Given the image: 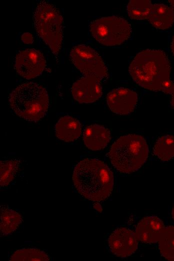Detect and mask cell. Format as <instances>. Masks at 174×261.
Returning a JSON list of instances; mask_svg holds the SVG:
<instances>
[{
    "mask_svg": "<svg viewBox=\"0 0 174 261\" xmlns=\"http://www.w3.org/2000/svg\"><path fill=\"white\" fill-rule=\"evenodd\" d=\"M148 155L146 140L136 134L120 137L112 145L108 153L113 166L124 174L138 171L146 162Z\"/></svg>",
    "mask_w": 174,
    "mask_h": 261,
    "instance_id": "obj_4",
    "label": "cell"
},
{
    "mask_svg": "<svg viewBox=\"0 0 174 261\" xmlns=\"http://www.w3.org/2000/svg\"><path fill=\"white\" fill-rule=\"evenodd\" d=\"M22 222V216L6 206H0V235H8L15 231Z\"/></svg>",
    "mask_w": 174,
    "mask_h": 261,
    "instance_id": "obj_16",
    "label": "cell"
},
{
    "mask_svg": "<svg viewBox=\"0 0 174 261\" xmlns=\"http://www.w3.org/2000/svg\"><path fill=\"white\" fill-rule=\"evenodd\" d=\"M22 40L24 44H32L34 42L33 36L30 33H24L22 36Z\"/></svg>",
    "mask_w": 174,
    "mask_h": 261,
    "instance_id": "obj_22",
    "label": "cell"
},
{
    "mask_svg": "<svg viewBox=\"0 0 174 261\" xmlns=\"http://www.w3.org/2000/svg\"><path fill=\"white\" fill-rule=\"evenodd\" d=\"M110 139V130L107 128L96 124L86 127L83 133L84 145L88 149L92 151L104 149Z\"/></svg>",
    "mask_w": 174,
    "mask_h": 261,
    "instance_id": "obj_13",
    "label": "cell"
},
{
    "mask_svg": "<svg viewBox=\"0 0 174 261\" xmlns=\"http://www.w3.org/2000/svg\"><path fill=\"white\" fill-rule=\"evenodd\" d=\"M46 66L42 53L34 49H27L19 51L14 59V69L16 73L26 79L40 75Z\"/></svg>",
    "mask_w": 174,
    "mask_h": 261,
    "instance_id": "obj_8",
    "label": "cell"
},
{
    "mask_svg": "<svg viewBox=\"0 0 174 261\" xmlns=\"http://www.w3.org/2000/svg\"><path fill=\"white\" fill-rule=\"evenodd\" d=\"M9 104L18 116L29 121H37L46 113L49 96L42 85L26 82L18 85L9 95Z\"/></svg>",
    "mask_w": 174,
    "mask_h": 261,
    "instance_id": "obj_3",
    "label": "cell"
},
{
    "mask_svg": "<svg viewBox=\"0 0 174 261\" xmlns=\"http://www.w3.org/2000/svg\"><path fill=\"white\" fill-rule=\"evenodd\" d=\"M154 153L162 161H168L174 157V136L166 135L159 137L154 147Z\"/></svg>",
    "mask_w": 174,
    "mask_h": 261,
    "instance_id": "obj_17",
    "label": "cell"
},
{
    "mask_svg": "<svg viewBox=\"0 0 174 261\" xmlns=\"http://www.w3.org/2000/svg\"><path fill=\"white\" fill-rule=\"evenodd\" d=\"M168 3L170 4V5L172 6V8L174 10V0H169L168 1Z\"/></svg>",
    "mask_w": 174,
    "mask_h": 261,
    "instance_id": "obj_26",
    "label": "cell"
},
{
    "mask_svg": "<svg viewBox=\"0 0 174 261\" xmlns=\"http://www.w3.org/2000/svg\"><path fill=\"white\" fill-rule=\"evenodd\" d=\"M38 35L54 54L58 53L63 40V18L56 6L47 1L39 2L32 14Z\"/></svg>",
    "mask_w": 174,
    "mask_h": 261,
    "instance_id": "obj_5",
    "label": "cell"
},
{
    "mask_svg": "<svg viewBox=\"0 0 174 261\" xmlns=\"http://www.w3.org/2000/svg\"><path fill=\"white\" fill-rule=\"evenodd\" d=\"M54 129L56 137L66 142L76 140L82 133L79 120L70 116L61 117L56 123Z\"/></svg>",
    "mask_w": 174,
    "mask_h": 261,
    "instance_id": "obj_14",
    "label": "cell"
},
{
    "mask_svg": "<svg viewBox=\"0 0 174 261\" xmlns=\"http://www.w3.org/2000/svg\"><path fill=\"white\" fill-rule=\"evenodd\" d=\"M102 93L100 81L94 77L84 76L77 80L72 87V94L80 103H92L98 100Z\"/></svg>",
    "mask_w": 174,
    "mask_h": 261,
    "instance_id": "obj_11",
    "label": "cell"
},
{
    "mask_svg": "<svg viewBox=\"0 0 174 261\" xmlns=\"http://www.w3.org/2000/svg\"><path fill=\"white\" fill-rule=\"evenodd\" d=\"M90 31L96 41L106 46L122 44L130 38L132 33L130 24L124 18L115 16L92 21Z\"/></svg>",
    "mask_w": 174,
    "mask_h": 261,
    "instance_id": "obj_6",
    "label": "cell"
},
{
    "mask_svg": "<svg viewBox=\"0 0 174 261\" xmlns=\"http://www.w3.org/2000/svg\"><path fill=\"white\" fill-rule=\"evenodd\" d=\"M107 104L110 109L120 115L132 112L138 102V95L132 90L124 87L112 90L107 95Z\"/></svg>",
    "mask_w": 174,
    "mask_h": 261,
    "instance_id": "obj_10",
    "label": "cell"
},
{
    "mask_svg": "<svg viewBox=\"0 0 174 261\" xmlns=\"http://www.w3.org/2000/svg\"><path fill=\"white\" fill-rule=\"evenodd\" d=\"M170 94H172V105L174 107V85L172 87Z\"/></svg>",
    "mask_w": 174,
    "mask_h": 261,
    "instance_id": "obj_24",
    "label": "cell"
},
{
    "mask_svg": "<svg viewBox=\"0 0 174 261\" xmlns=\"http://www.w3.org/2000/svg\"><path fill=\"white\" fill-rule=\"evenodd\" d=\"M152 5L148 0H130L126 10L129 17L134 20L148 19Z\"/></svg>",
    "mask_w": 174,
    "mask_h": 261,
    "instance_id": "obj_19",
    "label": "cell"
},
{
    "mask_svg": "<svg viewBox=\"0 0 174 261\" xmlns=\"http://www.w3.org/2000/svg\"><path fill=\"white\" fill-rule=\"evenodd\" d=\"M94 208L98 212H102V206L99 203H94Z\"/></svg>",
    "mask_w": 174,
    "mask_h": 261,
    "instance_id": "obj_23",
    "label": "cell"
},
{
    "mask_svg": "<svg viewBox=\"0 0 174 261\" xmlns=\"http://www.w3.org/2000/svg\"><path fill=\"white\" fill-rule=\"evenodd\" d=\"M138 240L135 232L126 228L116 229L110 235L108 244L110 251L116 256L126 257L136 250Z\"/></svg>",
    "mask_w": 174,
    "mask_h": 261,
    "instance_id": "obj_9",
    "label": "cell"
},
{
    "mask_svg": "<svg viewBox=\"0 0 174 261\" xmlns=\"http://www.w3.org/2000/svg\"><path fill=\"white\" fill-rule=\"evenodd\" d=\"M172 217L174 220V207H172Z\"/></svg>",
    "mask_w": 174,
    "mask_h": 261,
    "instance_id": "obj_27",
    "label": "cell"
},
{
    "mask_svg": "<svg viewBox=\"0 0 174 261\" xmlns=\"http://www.w3.org/2000/svg\"><path fill=\"white\" fill-rule=\"evenodd\" d=\"M77 191L85 198L95 202L107 198L114 187L113 173L102 161L86 158L76 166L72 175Z\"/></svg>",
    "mask_w": 174,
    "mask_h": 261,
    "instance_id": "obj_2",
    "label": "cell"
},
{
    "mask_svg": "<svg viewBox=\"0 0 174 261\" xmlns=\"http://www.w3.org/2000/svg\"><path fill=\"white\" fill-rule=\"evenodd\" d=\"M148 20L156 29H168L174 23V10L164 4H154Z\"/></svg>",
    "mask_w": 174,
    "mask_h": 261,
    "instance_id": "obj_15",
    "label": "cell"
},
{
    "mask_svg": "<svg viewBox=\"0 0 174 261\" xmlns=\"http://www.w3.org/2000/svg\"><path fill=\"white\" fill-rule=\"evenodd\" d=\"M50 256L44 251L38 248H27L18 249L12 254L10 261H48Z\"/></svg>",
    "mask_w": 174,
    "mask_h": 261,
    "instance_id": "obj_21",
    "label": "cell"
},
{
    "mask_svg": "<svg viewBox=\"0 0 174 261\" xmlns=\"http://www.w3.org/2000/svg\"><path fill=\"white\" fill-rule=\"evenodd\" d=\"M134 81L144 88L170 94L174 84L170 80V65L162 50L146 49L136 54L129 66Z\"/></svg>",
    "mask_w": 174,
    "mask_h": 261,
    "instance_id": "obj_1",
    "label": "cell"
},
{
    "mask_svg": "<svg viewBox=\"0 0 174 261\" xmlns=\"http://www.w3.org/2000/svg\"><path fill=\"white\" fill-rule=\"evenodd\" d=\"M163 221L155 215L148 216L141 219L138 223L135 234L138 239L146 243L158 242L165 228Z\"/></svg>",
    "mask_w": 174,
    "mask_h": 261,
    "instance_id": "obj_12",
    "label": "cell"
},
{
    "mask_svg": "<svg viewBox=\"0 0 174 261\" xmlns=\"http://www.w3.org/2000/svg\"><path fill=\"white\" fill-rule=\"evenodd\" d=\"M170 47H171L172 52L174 56V36L172 37Z\"/></svg>",
    "mask_w": 174,
    "mask_h": 261,
    "instance_id": "obj_25",
    "label": "cell"
},
{
    "mask_svg": "<svg viewBox=\"0 0 174 261\" xmlns=\"http://www.w3.org/2000/svg\"><path fill=\"white\" fill-rule=\"evenodd\" d=\"M158 242L162 255L168 260L174 261V226L165 227Z\"/></svg>",
    "mask_w": 174,
    "mask_h": 261,
    "instance_id": "obj_18",
    "label": "cell"
},
{
    "mask_svg": "<svg viewBox=\"0 0 174 261\" xmlns=\"http://www.w3.org/2000/svg\"><path fill=\"white\" fill-rule=\"evenodd\" d=\"M20 166V161L18 159H12L0 161V187L8 185L14 179Z\"/></svg>",
    "mask_w": 174,
    "mask_h": 261,
    "instance_id": "obj_20",
    "label": "cell"
},
{
    "mask_svg": "<svg viewBox=\"0 0 174 261\" xmlns=\"http://www.w3.org/2000/svg\"><path fill=\"white\" fill-rule=\"evenodd\" d=\"M70 59L74 66L84 76L94 77L100 81L108 75L107 67L99 54L86 45L74 47L70 52Z\"/></svg>",
    "mask_w": 174,
    "mask_h": 261,
    "instance_id": "obj_7",
    "label": "cell"
}]
</instances>
